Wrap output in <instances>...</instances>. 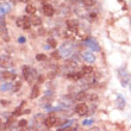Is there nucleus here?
<instances>
[{
	"label": "nucleus",
	"mask_w": 131,
	"mask_h": 131,
	"mask_svg": "<svg viewBox=\"0 0 131 131\" xmlns=\"http://www.w3.org/2000/svg\"><path fill=\"white\" fill-rule=\"evenodd\" d=\"M0 67L1 68H12L13 60L8 55H0Z\"/></svg>",
	"instance_id": "nucleus-3"
},
{
	"label": "nucleus",
	"mask_w": 131,
	"mask_h": 131,
	"mask_svg": "<svg viewBox=\"0 0 131 131\" xmlns=\"http://www.w3.org/2000/svg\"><path fill=\"white\" fill-rule=\"evenodd\" d=\"M36 60L37 61H44V60H47V56L43 55V54H38V55H36Z\"/></svg>",
	"instance_id": "nucleus-23"
},
{
	"label": "nucleus",
	"mask_w": 131,
	"mask_h": 131,
	"mask_svg": "<svg viewBox=\"0 0 131 131\" xmlns=\"http://www.w3.org/2000/svg\"><path fill=\"white\" fill-rule=\"evenodd\" d=\"M23 75H24L25 80L28 81V82L32 83L35 82V80L37 79V70L35 68H31V67H29V66H24L23 67Z\"/></svg>",
	"instance_id": "nucleus-1"
},
{
	"label": "nucleus",
	"mask_w": 131,
	"mask_h": 131,
	"mask_svg": "<svg viewBox=\"0 0 131 131\" xmlns=\"http://www.w3.org/2000/svg\"><path fill=\"white\" fill-rule=\"evenodd\" d=\"M17 26L24 29V30H28V29L31 26L30 18H28V17H19L17 19Z\"/></svg>",
	"instance_id": "nucleus-4"
},
{
	"label": "nucleus",
	"mask_w": 131,
	"mask_h": 131,
	"mask_svg": "<svg viewBox=\"0 0 131 131\" xmlns=\"http://www.w3.org/2000/svg\"><path fill=\"white\" fill-rule=\"evenodd\" d=\"M30 21H31V25H35V26L42 24V19L39 17H31L30 18Z\"/></svg>",
	"instance_id": "nucleus-18"
},
{
	"label": "nucleus",
	"mask_w": 131,
	"mask_h": 131,
	"mask_svg": "<svg viewBox=\"0 0 131 131\" xmlns=\"http://www.w3.org/2000/svg\"><path fill=\"white\" fill-rule=\"evenodd\" d=\"M43 13L45 14V16H48V17H51L52 14H54V7L51 6V5H43Z\"/></svg>",
	"instance_id": "nucleus-10"
},
{
	"label": "nucleus",
	"mask_w": 131,
	"mask_h": 131,
	"mask_svg": "<svg viewBox=\"0 0 131 131\" xmlns=\"http://www.w3.org/2000/svg\"><path fill=\"white\" fill-rule=\"evenodd\" d=\"M20 1H23V3H28L29 0H20Z\"/></svg>",
	"instance_id": "nucleus-33"
},
{
	"label": "nucleus",
	"mask_w": 131,
	"mask_h": 131,
	"mask_svg": "<svg viewBox=\"0 0 131 131\" xmlns=\"http://www.w3.org/2000/svg\"><path fill=\"white\" fill-rule=\"evenodd\" d=\"M82 4L85 5V6H93L94 4H95V0H82Z\"/></svg>",
	"instance_id": "nucleus-21"
},
{
	"label": "nucleus",
	"mask_w": 131,
	"mask_h": 131,
	"mask_svg": "<svg viewBox=\"0 0 131 131\" xmlns=\"http://www.w3.org/2000/svg\"><path fill=\"white\" fill-rule=\"evenodd\" d=\"M25 11H26V13H29V14H34L35 12H36V8H35L34 5H26Z\"/></svg>",
	"instance_id": "nucleus-20"
},
{
	"label": "nucleus",
	"mask_w": 131,
	"mask_h": 131,
	"mask_svg": "<svg viewBox=\"0 0 131 131\" xmlns=\"http://www.w3.org/2000/svg\"><path fill=\"white\" fill-rule=\"evenodd\" d=\"M93 72V68L92 67H90V66H83L82 67V74H85V75H88V74H91V73Z\"/></svg>",
	"instance_id": "nucleus-19"
},
{
	"label": "nucleus",
	"mask_w": 131,
	"mask_h": 131,
	"mask_svg": "<svg viewBox=\"0 0 131 131\" xmlns=\"http://www.w3.org/2000/svg\"><path fill=\"white\" fill-rule=\"evenodd\" d=\"M83 74L81 72H73V73H68L67 74V78L69 80H73V81H78V80L82 79Z\"/></svg>",
	"instance_id": "nucleus-9"
},
{
	"label": "nucleus",
	"mask_w": 131,
	"mask_h": 131,
	"mask_svg": "<svg viewBox=\"0 0 131 131\" xmlns=\"http://www.w3.org/2000/svg\"><path fill=\"white\" fill-rule=\"evenodd\" d=\"M48 44L50 45V48H56V39H54L52 37L48 38Z\"/></svg>",
	"instance_id": "nucleus-22"
},
{
	"label": "nucleus",
	"mask_w": 131,
	"mask_h": 131,
	"mask_svg": "<svg viewBox=\"0 0 131 131\" xmlns=\"http://www.w3.org/2000/svg\"><path fill=\"white\" fill-rule=\"evenodd\" d=\"M75 111L79 116H86V114H88V106L83 103L78 104L75 107Z\"/></svg>",
	"instance_id": "nucleus-5"
},
{
	"label": "nucleus",
	"mask_w": 131,
	"mask_h": 131,
	"mask_svg": "<svg viewBox=\"0 0 131 131\" xmlns=\"http://www.w3.org/2000/svg\"><path fill=\"white\" fill-rule=\"evenodd\" d=\"M39 1H47V0H39Z\"/></svg>",
	"instance_id": "nucleus-34"
},
{
	"label": "nucleus",
	"mask_w": 131,
	"mask_h": 131,
	"mask_svg": "<svg viewBox=\"0 0 131 131\" xmlns=\"http://www.w3.org/2000/svg\"><path fill=\"white\" fill-rule=\"evenodd\" d=\"M1 103H3V105H4V106H6L7 104H10V103H8V101H6V100H1Z\"/></svg>",
	"instance_id": "nucleus-31"
},
{
	"label": "nucleus",
	"mask_w": 131,
	"mask_h": 131,
	"mask_svg": "<svg viewBox=\"0 0 131 131\" xmlns=\"http://www.w3.org/2000/svg\"><path fill=\"white\" fill-rule=\"evenodd\" d=\"M16 78V74L14 73H11V72H0V80L3 81H10V80H13Z\"/></svg>",
	"instance_id": "nucleus-8"
},
{
	"label": "nucleus",
	"mask_w": 131,
	"mask_h": 131,
	"mask_svg": "<svg viewBox=\"0 0 131 131\" xmlns=\"http://www.w3.org/2000/svg\"><path fill=\"white\" fill-rule=\"evenodd\" d=\"M26 124H28V122L26 121H20L19 122V126H25Z\"/></svg>",
	"instance_id": "nucleus-28"
},
{
	"label": "nucleus",
	"mask_w": 131,
	"mask_h": 131,
	"mask_svg": "<svg viewBox=\"0 0 131 131\" xmlns=\"http://www.w3.org/2000/svg\"><path fill=\"white\" fill-rule=\"evenodd\" d=\"M18 42H19V43H24V42H25V38H24V37H19Z\"/></svg>",
	"instance_id": "nucleus-29"
},
{
	"label": "nucleus",
	"mask_w": 131,
	"mask_h": 131,
	"mask_svg": "<svg viewBox=\"0 0 131 131\" xmlns=\"http://www.w3.org/2000/svg\"><path fill=\"white\" fill-rule=\"evenodd\" d=\"M90 17H91V20H93V19H95V17H97V14H95V13H92V14L90 16Z\"/></svg>",
	"instance_id": "nucleus-30"
},
{
	"label": "nucleus",
	"mask_w": 131,
	"mask_h": 131,
	"mask_svg": "<svg viewBox=\"0 0 131 131\" xmlns=\"http://www.w3.org/2000/svg\"><path fill=\"white\" fill-rule=\"evenodd\" d=\"M13 83L12 82H5V83H3L1 86H0V90L1 91H4V92H6V91H11V90H13Z\"/></svg>",
	"instance_id": "nucleus-15"
},
{
	"label": "nucleus",
	"mask_w": 131,
	"mask_h": 131,
	"mask_svg": "<svg viewBox=\"0 0 131 131\" xmlns=\"http://www.w3.org/2000/svg\"><path fill=\"white\" fill-rule=\"evenodd\" d=\"M86 98H87V93L85 91L78 92V93H75V95H74V99L78 100V101H82V100H85Z\"/></svg>",
	"instance_id": "nucleus-13"
},
{
	"label": "nucleus",
	"mask_w": 131,
	"mask_h": 131,
	"mask_svg": "<svg viewBox=\"0 0 131 131\" xmlns=\"http://www.w3.org/2000/svg\"><path fill=\"white\" fill-rule=\"evenodd\" d=\"M67 26L69 28V30L76 31V29H78V21L74 20V19H70V20L67 21Z\"/></svg>",
	"instance_id": "nucleus-14"
},
{
	"label": "nucleus",
	"mask_w": 131,
	"mask_h": 131,
	"mask_svg": "<svg viewBox=\"0 0 131 131\" xmlns=\"http://www.w3.org/2000/svg\"><path fill=\"white\" fill-rule=\"evenodd\" d=\"M117 104H118V108H121V110H123L125 107V100L122 95H118L117 97Z\"/></svg>",
	"instance_id": "nucleus-16"
},
{
	"label": "nucleus",
	"mask_w": 131,
	"mask_h": 131,
	"mask_svg": "<svg viewBox=\"0 0 131 131\" xmlns=\"http://www.w3.org/2000/svg\"><path fill=\"white\" fill-rule=\"evenodd\" d=\"M60 131H72V130H70V129H69V128H67V129H62V130H60Z\"/></svg>",
	"instance_id": "nucleus-32"
},
{
	"label": "nucleus",
	"mask_w": 131,
	"mask_h": 131,
	"mask_svg": "<svg viewBox=\"0 0 131 131\" xmlns=\"http://www.w3.org/2000/svg\"><path fill=\"white\" fill-rule=\"evenodd\" d=\"M73 50H74V47H73V44L70 43V42H66V43H63L62 47H60V54L63 56V57H66V59H68L69 56L73 54Z\"/></svg>",
	"instance_id": "nucleus-2"
},
{
	"label": "nucleus",
	"mask_w": 131,
	"mask_h": 131,
	"mask_svg": "<svg viewBox=\"0 0 131 131\" xmlns=\"http://www.w3.org/2000/svg\"><path fill=\"white\" fill-rule=\"evenodd\" d=\"M92 123H93L92 119H86V121L82 122V125H85V126H90V125H92Z\"/></svg>",
	"instance_id": "nucleus-24"
},
{
	"label": "nucleus",
	"mask_w": 131,
	"mask_h": 131,
	"mask_svg": "<svg viewBox=\"0 0 131 131\" xmlns=\"http://www.w3.org/2000/svg\"><path fill=\"white\" fill-rule=\"evenodd\" d=\"M56 122H57V118L54 114H50L44 119V125L47 128H52L54 125H56Z\"/></svg>",
	"instance_id": "nucleus-6"
},
{
	"label": "nucleus",
	"mask_w": 131,
	"mask_h": 131,
	"mask_svg": "<svg viewBox=\"0 0 131 131\" xmlns=\"http://www.w3.org/2000/svg\"><path fill=\"white\" fill-rule=\"evenodd\" d=\"M82 59L88 63H93L94 61H95V56H94V54H92V52H83Z\"/></svg>",
	"instance_id": "nucleus-12"
},
{
	"label": "nucleus",
	"mask_w": 131,
	"mask_h": 131,
	"mask_svg": "<svg viewBox=\"0 0 131 131\" xmlns=\"http://www.w3.org/2000/svg\"><path fill=\"white\" fill-rule=\"evenodd\" d=\"M51 56L54 57V59H57V60H59L60 59V52H57V51H56V52H52Z\"/></svg>",
	"instance_id": "nucleus-27"
},
{
	"label": "nucleus",
	"mask_w": 131,
	"mask_h": 131,
	"mask_svg": "<svg viewBox=\"0 0 131 131\" xmlns=\"http://www.w3.org/2000/svg\"><path fill=\"white\" fill-rule=\"evenodd\" d=\"M10 11H11L10 4H3V5H0V18H3V16H5Z\"/></svg>",
	"instance_id": "nucleus-11"
},
{
	"label": "nucleus",
	"mask_w": 131,
	"mask_h": 131,
	"mask_svg": "<svg viewBox=\"0 0 131 131\" xmlns=\"http://www.w3.org/2000/svg\"><path fill=\"white\" fill-rule=\"evenodd\" d=\"M38 94H39V88L38 86H34L32 87V91H31V94H30V98L31 99H36L38 97Z\"/></svg>",
	"instance_id": "nucleus-17"
},
{
	"label": "nucleus",
	"mask_w": 131,
	"mask_h": 131,
	"mask_svg": "<svg viewBox=\"0 0 131 131\" xmlns=\"http://www.w3.org/2000/svg\"><path fill=\"white\" fill-rule=\"evenodd\" d=\"M85 43H86V45H88L92 50H94V51H99L100 50V47H99V44H98V42L94 41L93 38H88Z\"/></svg>",
	"instance_id": "nucleus-7"
},
{
	"label": "nucleus",
	"mask_w": 131,
	"mask_h": 131,
	"mask_svg": "<svg viewBox=\"0 0 131 131\" xmlns=\"http://www.w3.org/2000/svg\"><path fill=\"white\" fill-rule=\"evenodd\" d=\"M0 29H1V30L5 29V20H4L3 18H0Z\"/></svg>",
	"instance_id": "nucleus-26"
},
{
	"label": "nucleus",
	"mask_w": 131,
	"mask_h": 131,
	"mask_svg": "<svg viewBox=\"0 0 131 131\" xmlns=\"http://www.w3.org/2000/svg\"><path fill=\"white\" fill-rule=\"evenodd\" d=\"M20 87H21V82H20V81H18V82L16 83V86H13V91H14V92H17Z\"/></svg>",
	"instance_id": "nucleus-25"
}]
</instances>
